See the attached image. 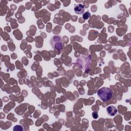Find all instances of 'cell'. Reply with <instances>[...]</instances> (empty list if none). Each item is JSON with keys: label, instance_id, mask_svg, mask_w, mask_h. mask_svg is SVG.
<instances>
[{"label": "cell", "instance_id": "obj_2", "mask_svg": "<svg viewBox=\"0 0 131 131\" xmlns=\"http://www.w3.org/2000/svg\"><path fill=\"white\" fill-rule=\"evenodd\" d=\"M74 11L78 14H82L84 11V6L81 4L76 5L74 6Z\"/></svg>", "mask_w": 131, "mask_h": 131}, {"label": "cell", "instance_id": "obj_5", "mask_svg": "<svg viewBox=\"0 0 131 131\" xmlns=\"http://www.w3.org/2000/svg\"><path fill=\"white\" fill-rule=\"evenodd\" d=\"M92 116L94 119H97L98 117L97 113V112H93V114H92Z\"/></svg>", "mask_w": 131, "mask_h": 131}, {"label": "cell", "instance_id": "obj_4", "mask_svg": "<svg viewBox=\"0 0 131 131\" xmlns=\"http://www.w3.org/2000/svg\"><path fill=\"white\" fill-rule=\"evenodd\" d=\"M90 16H91V14L89 12H84L83 14V18L85 20L88 19Z\"/></svg>", "mask_w": 131, "mask_h": 131}, {"label": "cell", "instance_id": "obj_3", "mask_svg": "<svg viewBox=\"0 0 131 131\" xmlns=\"http://www.w3.org/2000/svg\"><path fill=\"white\" fill-rule=\"evenodd\" d=\"M106 112L108 115L113 116H115L117 113V109L116 107L113 105L108 106L106 108Z\"/></svg>", "mask_w": 131, "mask_h": 131}, {"label": "cell", "instance_id": "obj_1", "mask_svg": "<svg viewBox=\"0 0 131 131\" xmlns=\"http://www.w3.org/2000/svg\"><path fill=\"white\" fill-rule=\"evenodd\" d=\"M112 91L107 87H102L97 92V95L99 98L104 102H106L111 100L113 97Z\"/></svg>", "mask_w": 131, "mask_h": 131}]
</instances>
